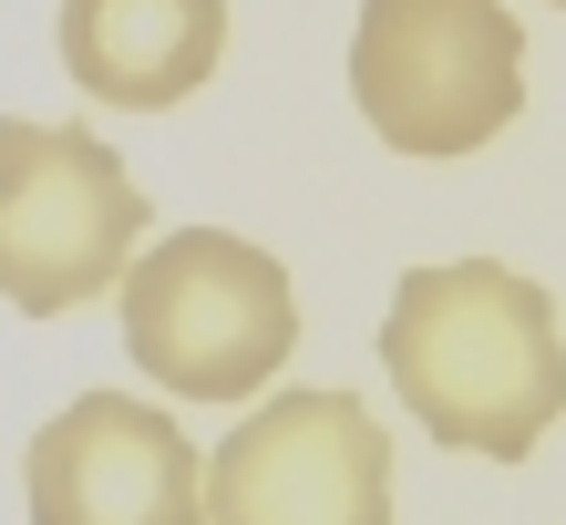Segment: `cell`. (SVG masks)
<instances>
[{
  "label": "cell",
  "mask_w": 566,
  "mask_h": 525,
  "mask_svg": "<svg viewBox=\"0 0 566 525\" xmlns=\"http://www.w3.org/2000/svg\"><path fill=\"white\" fill-rule=\"evenodd\" d=\"M381 371L443 453L525 464L566 412V340L546 288L505 258H443L391 288Z\"/></svg>",
  "instance_id": "cell-1"
},
{
  "label": "cell",
  "mask_w": 566,
  "mask_h": 525,
  "mask_svg": "<svg viewBox=\"0 0 566 525\" xmlns=\"http://www.w3.org/2000/svg\"><path fill=\"white\" fill-rule=\"evenodd\" d=\"M124 350L145 381L186 391V402H258L298 350L289 269L258 238L176 227L124 269Z\"/></svg>",
  "instance_id": "cell-2"
},
{
  "label": "cell",
  "mask_w": 566,
  "mask_h": 525,
  "mask_svg": "<svg viewBox=\"0 0 566 525\" xmlns=\"http://www.w3.org/2000/svg\"><path fill=\"white\" fill-rule=\"evenodd\" d=\"M350 104L391 155H474L525 114V31L505 0H360Z\"/></svg>",
  "instance_id": "cell-3"
},
{
  "label": "cell",
  "mask_w": 566,
  "mask_h": 525,
  "mask_svg": "<svg viewBox=\"0 0 566 525\" xmlns=\"http://www.w3.org/2000/svg\"><path fill=\"white\" fill-rule=\"evenodd\" d=\"M145 227V186L93 124H0V300L21 319H62L124 288Z\"/></svg>",
  "instance_id": "cell-4"
},
{
  "label": "cell",
  "mask_w": 566,
  "mask_h": 525,
  "mask_svg": "<svg viewBox=\"0 0 566 525\" xmlns=\"http://www.w3.org/2000/svg\"><path fill=\"white\" fill-rule=\"evenodd\" d=\"M207 525H391V433L360 391H269L207 453Z\"/></svg>",
  "instance_id": "cell-5"
},
{
  "label": "cell",
  "mask_w": 566,
  "mask_h": 525,
  "mask_svg": "<svg viewBox=\"0 0 566 525\" xmlns=\"http://www.w3.org/2000/svg\"><path fill=\"white\" fill-rule=\"evenodd\" d=\"M31 525H207V453L135 391L62 402L21 453Z\"/></svg>",
  "instance_id": "cell-6"
},
{
  "label": "cell",
  "mask_w": 566,
  "mask_h": 525,
  "mask_svg": "<svg viewBox=\"0 0 566 525\" xmlns=\"http://www.w3.org/2000/svg\"><path fill=\"white\" fill-rule=\"evenodd\" d=\"M62 73L114 114H165L217 73L227 0H62Z\"/></svg>",
  "instance_id": "cell-7"
},
{
  "label": "cell",
  "mask_w": 566,
  "mask_h": 525,
  "mask_svg": "<svg viewBox=\"0 0 566 525\" xmlns=\"http://www.w3.org/2000/svg\"><path fill=\"white\" fill-rule=\"evenodd\" d=\"M556 11H566V0H556Z\"/></svg>",
  "instance_id": "cell-8"
}]
</instances>
